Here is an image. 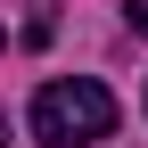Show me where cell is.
I'll use <instances>...</instances> for the list:
<instances>
[{
	"label": "cell",
	"instance_id": "6da1fadb",
	"mask_svg": "<svg viewBox=\"0 0 148 148\" xmlns=\"http://www.w3.org/2000/svg\"><path fill=\"white\" fill-rule=\"evenodd\" d=\"M33 140L41 148H90L115 132V90L99 82V74H66V82H41L33 90Z\"/></svg>",
	"mask_w": 148,
	"mask_h": 148
},
{
	"label": "cell",
	"instance_id": "7a4b0ae2",
	"mask_svg": "<svg viewBox=\"0 0 148 148\" xmlns=\"http://www.w3.org/2000/svg\"><path fill=\"white\" fill-rule=\"evenodd\" d=\"M123 25H132V33H148V0H123Z\"/></svg>",
	"mask_w": 148,
	"mask_h": 148
},
{
	"label": "cell",
	"instance_id": "3957f363",
	"mask_svg": "<svg viewBox=\"0 0 148 148\" xmlns=\"http://www.w3.org/2000/svg\"><path fill=\"white\" fill-rule=\"evenodd\" d=\"M0 132H8V123H0ZM0 148H8V140H0Z\"/></svg>",
	"mask_w": 148,
	"mask_h": 148
},
{
	"label": "cell",
	"instance_id": "277c9868",
	"mask_svg": "<svg viewBox=\"0 0 148 148\" xmlns=\"http://www.w3.org/2000/svg\"><path fill=\"white\" fill-rule=\"evenodd\" d=\"M0 41H8V25H0Z\"/></svg>",
	"mask_w": 148,
	"mask_h": 148
}]
</instances>
